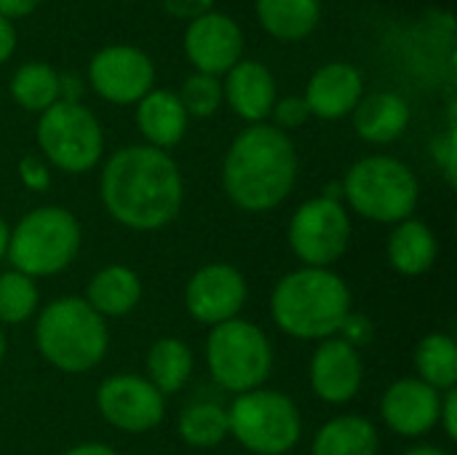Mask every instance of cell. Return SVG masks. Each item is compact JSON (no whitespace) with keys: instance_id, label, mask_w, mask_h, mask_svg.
<instances>
[{"instance_id":"cell-1","label":"cell","mask_w":457,"mask_h":455,"mask_svg":"<svg viewBox=\"0 0 457 455\" xmlns=\"http://www.w3.org/2000/svg\"><path fill=\"white\" fill-rule=\"evenodd\" d=\"M104 212L123 228L150 233L171 225L185 201V182L177 161L150 145L115 150L99 177Z\"/></svg>"},{"instance_id":"cell-2","label":"cell","mask_w":457,"mask_h":455,"mask_svg":"<svg viewBox=\"0 0 457 455\" xmlns=\"http://www.w3.org/2000/svg\"><path fill=\"white\" fill-rule=\"evenodd\" d=\"M297 150L287 131L270 123L246 126L222 161L225 196L241 212H270L287 201L297 182Z\"/></svg>"},{"instance_id":"cell-3","label":"cell","mask_w":457,"mask_h":455,"mask_svg":"<svg viewBox=\"0 0 457 455\" xmlns=\"http://www.w3.org/2000/svg\"><path fill=\"white\" fill-rule=\"evenodd\" d=\"M353 298L340 274L332 268H297L281 276L270 295V316L281 333L297 341L335 338Z\"/></svg>"},{"instance_id":"cell-4","label":"cell","mask_w":457,"mask_h":455,"mask_svg":"<svg viewBox=\"0 0 457 455\" xmlns=\"http://www.w3.org/2000/svg\"><path fill=\"white\" fill-rule=\"evenodd\" d=\"M35 346L54 370L64 375H86L107 357L110 330L83 298L64 295L40 311Z\"/></svg>"},{"instance_id":"cell-5","label":"cell","mask_w":457,"mask_h":455,"mask_svg":"<svg viewBox=\"0 0 457 455\" xmlns=\"http://www.w3.org/2000/svg\"><path fill=\"white\" fill-rule=\"evenodd\" d=\"M83 231L78 217L64 206L29 209L8 239L5 257L13 271L29 279H46L67 271L80 252Z\"/></svg>"},{"instance_id":"cell-6","label":"cell","mask_w":457,"mask_h":455,"mask_svg":"<svg viewBox=\"0 0 457 455\" xmlns=\"http://www.w3.org/2000/svg\"><path fill=\"white\" fill-rule=\"evenodd\" d=\"M343 201L372 223L396 225L415 215L420 185L412 169L394 156H367L343 177Z\"/></svg>"},{"instance_id":"cell-7","label":"cell","mask_w":457,"mask_h":455,"mask_svg":"<svg viewBox=\"0 0 457 455\" xmlns=\"http://www.w3.org/2000/svg\"><path fill=\"white\" fill-rule=\"evenodd\" d=\"M206 367L214 383L236 397L262 389L273 373L270 338L246 319L222 322L206 338Z\"/></svg>"},{"instance_id":"cell-8","label":"cell","mask_w":457,"mask_h":455,"mask_svg":"<svg viewBox=\"0 0 457 455\" xmlns=\"http://www.w3.org/2000/svg\"><path fill=\"white\" fill-rule=\"evenodd\" d=\"M230 437L254 455H287L303 437V416L281 392L254 389L238 394L228 408Z\"/></svg>"},{"instance_id":"cell-9","label":"cell","mask_w":457,"mask_h":455,"mask_svg":"<svg viewBox=\"0 0 457 455\" xmlns=\"http://www.w3.org/2000/svg\"><path fill=\"white\" fill-rule=\"evenodd\" d=\"M37 147L43 161L67 174L91 172L104 153V131L96 115L80 102H56L40 113Z\"/></svg>"},{"instance_id":"cell-10","label":"cell","mask_w":457,"mask_h":455,"mask_svg":"<svg viewBox=\"0 0 457 455\" xmlns=\"http://www.w3.org/2000/svg\"><path fill=\"white\" fill-rule=\"evenodd\" d=\"M353 225L343 201L311 198L295 209L287 225V241L305 268H332L351 247Z\"/></svg>"},{"instance_id":"cell-11","label":"cell","mask_w":457,"mask_h":455,"mask_svg":"<svg viewBox=\"0 0 457 455\" xmlns=\"http://www.w3.org/2000/svg\"><path fill=\"white\" fill-rule=\"evenodd\" d=\"M102 418L126 434H147L166 418V397L139 375H110L96 389Z\"/></svg>"},{"instance_id":"cell-12","label":"cell","mask_w":457,"mask_h":455,"mask_svg":"<svg viewBox=\"0 0 457 455\" xmlns=\"http://www.w3.org/2000/svg\"><path fill=\"white\" fill-rule=\"evenodd\" d=\"M88 80L104 102L137 105L147 91H153L155 64L137 46H107L94 54Z\"/></svg>"},{"instance_id":"cell-13","label":"cell","mask_w":457,"mask_h":455,"mask_svg":"<svg viewBox=\"0 0 457 455\" xmlns=\"http://www.w3.org/2000/svg\"><path fill=\"white\" fill-rule=\"evenodd\" d=\"M246 298L249 287L244 274L228 263H209L198 268L185 287V308L190 319L206 327L238 319Z\"/></svg>"},{"instance_id":"cell-14","label":"cell","mask_w":457,"mask_h":455,"mask_svg":"<svg viewBox=\"0 0 457 455\" xmlns=\"http://www.w3.org/2000/svg\"><path fill=\"white\" fill-rule=\"evenodd\" d=\"M185 54L195 72L222 75L233 64L241 62L244 54V32L236 19L228 13L209 11L193 19L185 29Z\"/></svg>"},{"instance_id":"cell-15","label":"cell","mask_w":457,"mask_h":455,"mask_svg":"<svg viewBox=\"0 0 457 455\" xmlns=\"http://www.w3.org/2000/svg\"><path fill=\"white\" fill-rule=\"evenodd\" d=\"M439 410H442V392L431 389L420 378L394 381L380 400V416L386 426L407 440L431 434L439 426Z\"/></svg>"},{"instance_id":"cell-16","label":"cell","mask_w":457,"mask_h":455,"mask_svg":"<svg viewBox=\"0 0 457 455\" xmlns=\"http://www.w3.org/2000/svg\"><path fill=\"white\" fill-rule=\"evenodd\" d=\"M313 394L327 405H345L356 400L364 383V362L361 354L345 341L327 338L316 346L308 367Z\"/></svg>"},{"instance_id":"cell-17","label":"cell","mask_w":457,"mask_h":455,"mask_svg":"<svg viewBox=\"0 0 457 455\" xmlns=\"http://www.w3.org/2000/svg\"><path fill=\"white\" fill-rule=\"evenodd\" d=\"M364 97V78L348 62H329L319 67L305 88V105L311 115L324 121H340L353 113Z\"/></svg>"},{"instance_id":"cell-18","label":"cell","mask_w":457,"mask_h":455,"mask_svg":"<svg viewBox=\"0 0 457 455\" xmlns=\"http://www.w3.org/2000/svg\"><path fill=\"white\" fill-rule=\"evenodd\" d=\"M222 99L233 107V113L249 123H262L276 105V78L273 72L252 59H241L225 72Z\"/></svg>"},{"instance_id":"cell-19","label":"cell","mask_w":457,"mask_h":455,"mask_svg":"<svg viewBox=\"0 0 457 455\" xmlns=\"http://www.w3.org/2000/svg\"><path fill=\"white\" fill-rule=\"evenodd\" d=\"M351 115H353V129L364 142L388 145L407 131L412 110L402 94L375 91L361 97Z\"/></svg>"},{"instance_id":"cell-20","label":"cell","mask_w":457,"mask_h":455,"mask_svg":"<svg viewBox=\"0 0 457 455\" xmlns=\"http://www.w3.org/2000/svg\"><path fill=\"white\" fill-rule=\"evenodd\" d=\"M187 113L179 97L169 88H153L137 102V126L150 147L169 150L182 142L187 131Z\"/></svg>"},{"instance_id":"cell-21","label":"cell","mask_w":457,"mask_h":455,"mask_svg":"<svg viewBox=\"0 0 457 455\" xmlns=\"http://www.w3.org/2000/svg\"><path fill=\"white\" fill-rule=\"evenodd\" d=\"M102 319H120L131 314L142 300V279L129 265H104L99 268L88 284L83 298Z\"/></svg>"},{"instance_id":"cell-22","label":"cell","mask_w":457,"mask_h":455,"mask_svg":"<svg viewBox=\"0 0 457 455\" xmlns=\"http://www.w3.org/2000/svg\"><path fill=\"white\" fill-rule=\"evenodd\" d=\"M388 263L402 276H423L434 268L439 255V241L423 220H402L394 225L386 247Z\"/></svg>"},{"instance_id":"cell-23","label":"cell","mask_w":457,"mask_h":455,"mask_svg":"<svg viewBox=\"0 0 457 455\" xmlns=\"http://www.w3.org/2000/svg\"><path fill=\"white\" fill-rule=\"evenodd\" d=\"M380 434L364 416L329 418L313 437L311 455H378Z\"/></svg>"},{"instance_id":"cell-24","label":"cell","mask_w":457,"mask_h":455,"mask_svg":"<svg viewBox=\"0 0 457 455\" xmlns=\"http://www.w3.org/2000/svg\"><path fill=\"white\" fill-rule=\"evenodd\" d=\"M254 11L262 29L281 43L305 40L321 19L319 0H257Z\"/></svg>"},{"instance_id":"cell-25","label":"cell","mask_w":457,"mask_h":455,"mask_svg":"<svg viewBox=\"0 0 457 455\" xmlns=\"http://www.w3.org/2000/svg\"><path fill=\"white\" fill-rule=\"evenodd\" d=\"M195 367L193 349L182 338H158L147 351V381L163 394L171 397L190 381Z\"/></svg>"},{"instance_id":"cell-26","label":"cell","mask_w":457,"mask_h":455,"mask_svg":"<svg viewBox=\"0 0 457 455\" xmlns=\"http://www.w3.org/2000/svg\"><path fill=\"white\" fill-rule=\"evenodd\" d=\"M415 370L423 383L436 392H450L457 386V343L447 333L426 335L415 349Z\"/></svg>"},{"instance_id":"cell-27","label":"cell","mask_w":457,"mask_h":455,"mask_svg":"<svg viewBox=\"0 0 457 455\" xmlns=\"http://www.w3.org/2000/svg\"><path fill=\"white\" fill-rule=\"evenodd\" d=\"M177 434L187 448L209 451L230 437L228 410L217 402H193L182 410L177 421Z\"/></svg>"},{"instance_id":"cell-28","label":"cell","mask_w":457,"mask_h":455,"mask_svg":"<svg viewBox=\"0 0 457 455\" xmlns=\"http://www.w3.org/2000/svg\"><path fill=\"white\" fill-rule=\"evenodd\" d=\"M11 97L29 113H43L59 102V72L46 62H27L11 78Z\"/></svg>"},{"instance_id":"cell-29","label":"cell","mask_w":457,"mask_h":455,"mask_svg":"<svg viewBox=\"0 0 457 455\" xmlns=\"http://www.w3.org/2000/svg\"><path fill=\"white\" fill-rule=\"evenodd\" d=\"M40 303V290L35 279L5 271L0 274V324H24L29 316H35Z\"/></svg>"},{"instance_id":"cell-30","label":"cell","mask_w":457,"mask_h":455,"mask_svg":"<svg viewBox=\"0 0 457 455\" xmlns=\"http://www.w3.org/2000/svg\"><path fill=\"white\" fill-rule=\"evenodd\" d=\"M177 97H179L187 118H212L220 110V105H222V83L214 75L193 72L182 83Z\"/></svg>"},{"instance_id":"cell-31","label":"cell","mask_w":457,"mask_h":455,"mask_svg":"<svg viewBox=\"0 0 457 455\" xmlns=\"http://www.w3.org/2000/svg\"><path fill=\"white\" fill-rule=\"evenodd\" d=\"M270 115L276 121V129L289 131V129H300L311 118V110L303 97H287V99H276Z\"/></svg>"},{"instance_id":"cell-32","label":"cell","mask_w":457,"mask_h":455,"mask_svg":"<svg viewBox=\"0 0 457 455\" xmlns=\"http://www.w3.org/2000/svg\"><path fill=\"white\" fill-rule=\"evenodd\" d=\"M431 156L436 161V166L445 172V180L450 185H455L457 177V137H455V126H450L445 134L434 137L431 142Z\"/></svg>"},{"instance_id":"cell-33","label":"cell","mask_w":457,"mask_h":455,"mask_svg":"<svg viewBox=\"0 0 457 455\" xmlns=\"http://www.w3.org/2000/svg\"><path fill=\"white\" fill-rule=\"evenodd\" d=\"M337 338L345 341L348 346H353V349L359 351V349H364V346L372 343V338H375V324H372V319H370L367 314L351 311V314L345 316V322L340 324Z\"/></svg>"},{"instance_id":"cell-34","label":"cell","mask_w":457,"mask_h":455,"mask_svg":"<svg viewBox=\"0 0 457 455\" xmlns=\"http://www.w3.org/2000/svg\"><path fill=\"white\" fill-rule=\"evenodd\" d=\"M19 180L32 193H46L51 188V169L40 156H24L19 161Z\"/></svg>"},{"instance_id":"cell-35","label":"cell","mask_w":457,"mask_h":455,"mask_svg":"<svg viewBox=\"0 0 457 455\" xmlns=\"http://www.w3.org/2000/svg\"><path fill=\"white\" fill-rule=\"evenodd\" d=\"M163 5H166L169 16L193 21V19L209 13L214 8V0H163Z\"/></svg>"},{"instance_id":"cell-36","label":"cell","mask_w":457,"mask_h":455,"mask_svg":"<svg viewBox=\"0 0 457 455\" xmlns=\"http://www.w3.org/2000/svg\"><path fill=\"white\" fill-rule=\"evenodd\" d=\"M439 426L450 440H457V392L450 389L442 394V410H439Z\"/></svg>"},{"instance_id":"cell-37","label":"cell","mask_w":457,"mask_h":455,"mask_svg":"<svg viewBox=\"0 0 457 455\" xmlns=\"http://www.w3.org/2000/svg\"><path fill=\"white\" fill-rule=\"evenodd\" d=\"M80 97H83V78L75 72H59V99L80 102Z\"/></svg>"},{"instance_id":"cell-38","label":"cell","mask_w":457,"mask_h":455,"mask_svg":"<svg viewBox=\"0 0 457 455\" xmlns=\"http://www.w3.org/2000/svg\"><path fill=\"white\" fill-rule=\"evenodd\" d=\"M40 0H0V16L13 21V19H24L37 8Z\"/></svg>"},{"instance_id":"cell-39","label":"cell","mask_w":457,"mask_h":455,"mask_svg":"<svg viewBox=\"0 0 457 455\" xmlns=\"http://www.w3.org/2000/svg\"><path fill=\"white\" fill-rule=\"evenodd\" d=\"M13 48H16V29H13V21H8V19L0 16V64L11 59Z\"/></svg>"},{"instance_id":"cell-40","label":"cell","mask_w":457,"mask_h":455,"mask_svg":"<svg viewBox=\"0 0 457 455\" xmlns=\"http://www.w3.org/2000/svg\"><path fill=\"white\" fill-rule=\"evenodd\" d=\"M62 455H118L110 445H104V442H83V445H75V448H70L67 453Z\"/></svg>"},{"instance_id":"cell-41","label":"cell","mask_w":457,"mask_h":455,"mask_svg":"<svg viewBox=\"0 0 457 455\" xmlns=\"http://www.w3.org/2000/svg\"><path fill=\"white\" fill-rule=\"evenodd\" d=\"M402 455H450V453H447V451H442V448H436V445H415V448L404 451Z\"/></svg>"},{"instance_id":"cell-42","label":"cell","mask_w":457,"mask_h":455,"mask_svg":"<svg viewBox=\"0 0 457 455\" xmlns=\"http://www.w3.org/2000/svg\"><path fill=\"white\" fill-rule=\"evenodd\" d=\"M8 239H11V228H8L5 217L0 215V260H3L5 252H8Z\"/></svg>"},{"instance_id":"cell-43","label":"cell","mask_w":457,"mask_h":455,"mask_svg":"<svg viewBox=\"0 0 457 455\" xmlns=\"http://www.w3.org/2000/svg\"><path fill=\"white\" fill-rule=\"evenodd\" d=\"M5 333H3V327H0V362H3V357H5Z\"/></svg>"}]
</instances>
